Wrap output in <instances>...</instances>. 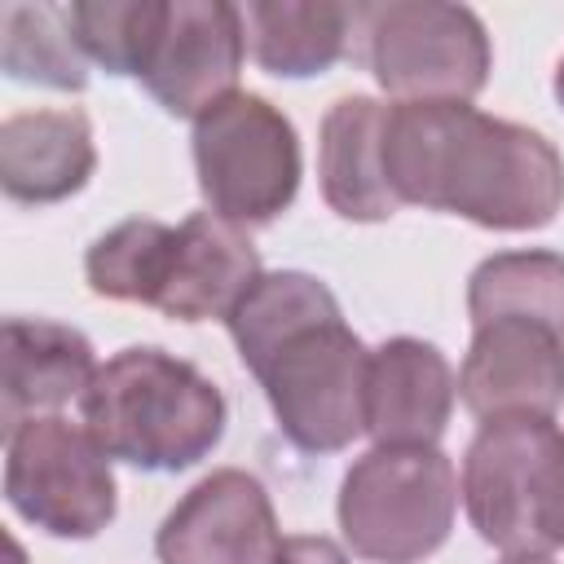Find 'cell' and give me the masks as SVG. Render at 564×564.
I'll return each mask as SVG.
<instances>
[{
    "mask_svg": "<svg viewBox=\"0 0 564 564\" xmlns=\"http://www.w3.org/2000/svg\"><path fill=\"white\" fill-rule=\"evenodd\" d=\"M383 167L397 203L449 212L480 229H542L564 207L555 145L467 101L388 106Z\"/></svg>",
    "mask_w": 564,
    "mask_h": 564,
    "instance_id": "1",
    "label": "cell"
},
{
    "mask_svg": "<svg viewBox=\"0 0 564 564\" xmlns=\"http://www.w3.org/2000/svg\"><path fill=\"white\" fill-rule=\"evenodd\" d=\"M93 441L141 471H181L225 436V397L189 361L137 344L97 366L79 397Z\"/></svg>",
    "mask_w": 564,
    "mask_h": 564,
    "instance_id": "2",
    "label": "cell"
},
{
    "mask_svg": "<svg viewBox=\"0 0 564 564\" xmlns=\"http://www.w3.org/2000/svg\"><path fill=\"white\" fill-rule=\"evenodd\" d=\"M471 529L507 560L564 546V432L551 419H489L463 458Z\"/></svg>",
    "mask_w": 564,
    "mask_h": 564,
    "instance_id": "3",
    "label": "cell"
},
{
    "mask_svg": "<svg viewBox=\"0 0 564 564\" xmlns=\"http://www.w3.org/2000/svg\"><path fill=\"white\" fill-rule=\"evenodd\" d=\"M454 507L458 476L436 445H375L339 485V529L370 564H419L441 551Z\"/></svg>",
    "mask_w": 564,
    "mask_h": 564,
    "instance_id": "4",
    "label": "cell"
},
{
    "mask_svg": "<svg viewBox=\"0 0 564 564\" xmlns=\"http://www.w3.org/2000/svg\"><path fill=\"white\" fill-rule=\"evenodd\" d=\"M194 167L207 207L238 229H256L295 203L300 141L273 101L229 93L194 119Z\"/></svg>",
    "mask_w": 564,
    "mask_h": 564,
    "instance_id": "5",
    "label": "cell"
},
{
    "mask_svg": "<svg viewBox=\"0 0 564 564\" xmlns=\"http://www.w3.org/2000/svg\"><path fill=\"white\" fill-rule=\"evenodd\" d=\"M357 35L366 62L397 106L410 101H471L489 79V35L463 4L388 0L357 4Z\"/></svg>",
    "mask_w": 564,
    "mask_h": 564,
    "instance_id": "6",
    "label": "cell"
},
{
    "mask_svg": "<svg viewBox=\"0 0 564 564\" xmlns=\"http://www.w3.org/2000/svg\"><path fill=\"white\" fill-rule=\"evenodd\" d=\"M366 370L370 352L335 313L286 335L256 379L264 383L269 410L291 445L335 454L366 432Z\"/></svg>",
    "mask_w": 564,
    "mask_h": 564,
    "instance_id": "7",
    "label": "cell"
},
{
    "mask_svg": "<svg viewBox=\"0 0 564 564\" xmlns=\"http://www.w3.org/2000/svg\"><path fill=\"white\" fill-rule=\"evenodd\" d=\"M4 441V498L22 520L53 538H97L115 520L110 454L88 427L44 414Z\"/></svg>",
    "mask_w": 564,
    "mask_h": 564,
    "instance_id": "8",
    "label": "cell"
},
{
    "mask_svg": "<svg viewBox=\"0 0 564 564\" xmlns=\"http://www.w3.org/2000/svg\"><path fill=\"white\" fill-rule=\"evenodd\" d=\"M242 53H247L242 9L225 0H176L167 4L141 84L167 115L198 119L234 93Z\"/></svg>",
    "mask_w": 564,
    "mask_h": 564,
    "instance_id": "9",
    "label": "cell"
},
{
    "mask_svg": "<svg viewBox=\"0 0 564 564\" xmlns=\"http://www.w3.org/2000/svg\"><path fill=\"white\" fill-rule=\"evenodd\" d=\"M278 516L264 485L238 467H220L198 480L159 524V564H269Z\"/></svg>",
    "mask_w": 564,
    "mask_h": 564,
    "instance_id": "10",
    "label": "cell"
},
{
    "mask_svg": "<svg viewBox=\"0 0 564 564\" xmlns=\"http://www.w3.org/2000/svg\"><path fill=\"white\" fill-rule=\"evenodd\" d=\"M458 392L463 405L485 423L551 419L564 405V335L520 317L476 326Z\"/></svg>",
    "mask_w": 564,
    "mask_h": 564,
    "instance_id": "11",
    "label": "cell"
},
{
    "mask_svg": "<svg viewBox=\"0 0 564 564\" xmlns=\"http://www.w3.org/2000/svg\"><path fill=\"white\" fill-rule=\"evenodd\" d=\"M256 282H260V256L247 229L220 220L216 212H194L189 220L176 225L167 278L154 308L176 322L229 317Z\"/></svg>",
    "mask_w": 564,
    "mask_h": 564,
    "instance_id": "12",
    "label": "cell"
},
{
    "mask_svg": "<svg viewBox=\"0 0 564 564\" xmlns=\"http://www.w3.org/2000/svg\"><path fill=\"white\" fill-rule=\"evenodd\" d=\"M454 410V370L423 339H388L366 370V432L375 445H436Z\"/></svg>",
    "mask_w": 564,
    "mask_h": 564,
    "instance_id": "13",
    "label": "cell"
},
{
    "mask_svg": "<svg viewBox=\"0 0 564 564\" xmlns=\"http://www.w3.org/2000/svg\"><path fill=\"white\" fill-rule=\"evenodd\" d=\"M97 361L93 344L62 322L4 317V379H0V427L13 436L22 423L44 419V410L84 397Z\"/></svg>",
    "mask_w": 564,
    "mask_h": 564,
    "instance_id": "14",
    "label": "cell"
},
{
    "mask_svg": "<svg viewBox=\"0 0 564 564\" xmlns=\"http://www.w3.org/2000/svg\"><path fill=\"white\" fill-rule=\"evenodd\" d=\"M97 167L84 110H22L0 123V185L13 203H62Z\"/></svg>",
    "mask_w": 564,
    "mask_h": 564,
    "instance_id": "15",
    "label": "cell"
},
{
    "mask_svg": "<svg viewBox=\"0 0 564 564\" xmlns=\"http://www.w3.org/2000/svg\"><path fill=\"white\" fill-rule=\"evenodd\" d=\"M383 128L388 106L375 97H339L322 123V154L317 176L326 203L344 220H388L401 203L388 185L383 167Z\"/></svg>",
    "mask_w": 564,
    "mask_h": 564,
    "instance_id": "16",
    "label": "cell"
},
{
    "mask_svg": "<svg viewBox=\"0 0 564 564\" xmlns=\"http://www.w3.org/2000/svg\"><path fill=\"white\" fill-rule=\"evenodd\" d=\"M251 57L282 79H308L330 70L352 35H357V4L335 0H264L242 9Z\"/></svg>",
    "mask_w": 564,
    "mask_h": 564,
    "instance_id": "17",
    "label": "cell"
},
{
    "mask_svg": "<svg viewBox=\"0 0 564 564\" xmlns=\"http://www.w3.org/2000/svg\"><path fill=\"white\" fill-rule=\"evenodd\" d=\"M471 326L520 317L564 335V256L555 251H498L476 264L467 282Z\"/></svg>",
    "mask_w": 564,
    "mask_h": 564,
    "instance_id": "18",
    "label": "cell"
},
{
    "mask_svg": "<svg viewBox=\"0 0 564 564\" xmlns=\"http://www.w3.org/2000/svg\"><path fill=\"white\" fill-rule=\"evenodd\" d=\"M0 66L9 79L75 93L88 84V53L66 4H0Z\"/></svg>",
    "mask_w": 564,
    "mask_h": 564,
    "instance_id": "19",
    "label": "cell"
},
{
    "mask_svg": "<svg viewBox=\"0 0 564 564\" xmlns=\"http://www.w3.org/2000/svg\"><path fill=\"white\" fill-rule=\"evenodd\" d=\"M335 313H339V300L330 295L326 282H317L313 273L282 269V273H260V282L238 300V308L225 322H229L242 366L256 375L264 366V357L286 335H295L322 317H335Z\"/></svg>",
    "mask_w": 564,
    "mask_h": 564,
    "instance_id": "20",
    "label": "cell"
},
{
    "mask_svg": "<svg viewBox=\"0 0 564 564\" xmlns=\"http://www.w3.org/2000/svg\"><path fill=\"white\" fill-rule=\"evenodd\" d=\"M176 229L163 220H123L110 234H101L88 247L84 273L88 286L106 300H128V304H159L163 278H167V256H172Z\"/></svg>",
    "mask_w": 564,
    "mask_h": 564,
    "instance_id": "21",
    "label": "cell"
},
{
    "mask_svg": "<svg viewBox=\"0 0 564 564\" xmlns=\"http://www.w3.org/2000/svg\"><path fill=\"white\" fill-rule=\"evenodd\" d=\"M79 48L101 62L110 75H137L150 62V48L163 31L167 4L159 0H79L66 4Z\"/></svg>",
    "mask_w": 564,
    "mask_h": 564,
    "instance_id": "22",
    "label": "cell"
},
{
    "mask_svg": "<svg viewBox=\"0 0 564 564\" xmlns=\"http://www.w3.org/2000/svg\"><path fill=\"white\" fill-rule=\"evenodd\" d=\"M269 564H348V555H344L339 542H330V538L300 533V538H282V546L273 551Z\"/></svg>",
    "mask_w": 564,
    "mask_h": 564,
    "instance_id": "23",
    "label": "cell"
},
{
    "mask_svg": "<svg viewBox=\"0 0 564 564\" xmlns=\"http://www.w3.org/2000/svg\"><path fill=\"white\" fill-rule=\"evenodd\" d=\"M555 101L564 106V57H560V66H555Z\"/></svg>",
    "mask_w": 564,
    "mask_h": 564,
    "instance_id": "24",
    "label": "cell"
},
{
    "mask_svg": "<svg viewBox=\"0 0 564 564\" xmlns=\"http://www.w3.org/2000/svg\"><path fill=\"white\" fill-rule=\"evenodd\" d=\"M507 564H551V560H507Z\"/></svg>",
    "mask_w": 564,
    "mask_h": 564,
    "instance_id": "25",
    "label": "cell"
}]
</instances>
